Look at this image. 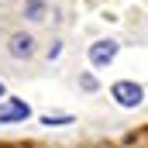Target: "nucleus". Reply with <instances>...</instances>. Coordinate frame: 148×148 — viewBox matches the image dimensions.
I'll return each instance as SVG.
<instances>
[{
  "label": "nucleus",
  "mask_w": 148,
  "mask_h": 148,
  "mask_svg": "<svg viewBox=\"0 0 148 148\" xmlns=\"http://www.w3.org/2000/svg\"><path fill=\"white\" fill-rule=\"evenodd\" d=\"M24 17L41 21V17H45V0H28V7H24Z\"/></svg>",
  "instance_id": "39448f33"
},
{
  "label": "nucleus",
  "mask_w": 148,
  "mask_h": 148,
  "mask_svg": "<svg viewBox=\"0 0 148 148\" xmlns=\"http://www.w3.org/2000/svg\"><path fill=\"white\" fill-rule=\"evenodd\" d=\"M0 97H3V83H0Z\"/></svg>",
  "instance_id": "0eeeda50"
},
{
  "label": "nucleus",
  "mask_w": 148,
  "mask_h": 148,
  "mask_svg": "<svg viewBox=\"0 0 148 148\" xmlns=\"http://www.w3.org/2000/svg\"><path fill=\"white\" fill-rule=\"evenodd\" d=\"M69 121H73L69 114H62V117H52V114H48V117H41V124H48V127H52V124H69Z\"/></svg>",
  "instance_id": "423d86ee"
},
{
  "label": "nucleus",
  "mask_w": 148,
  "mask_h": 148,
  "mask_svg": "<svg viewBox=\"0 0 148 148\" xmlns=\"http://www.w3.org/2000/svg\"><path fill=\"white\" fill-rule=\"evenodd\" d=\"M7 52H10L14 59H31V55H35V38H31V35H24V31H17V35H10Z\"/></svg>",
  "instance_id": "f03ea898"
},
{
  "label": "nucleus",
  "mask_w": 148,
  "mask_h": 148,
  "mask_svg": "<svg viewBox=\"0 0 148 148\" xmlns=\"http://www.w3.org/2000/svg\"><path fill=\"white\" fill-rule=\"evenodd\" d=\"M110 97L121 103V107H138V103H141V97H145V90H141L138 83H131V79H121V83H114Z\"/></svg>",
  "instance_id": "f257e3e1"
},
{
  "label": "nucleus",
  "mask_w": 148,
  "mask_h": 148,
  "mask_svg": "<svg viewBox=\"0 0 148 148\" xmlns=\"http://www.w3.org/2000/svg\"><path fill=\"white\" fill-rule=\"evenodd\" d=\"M31 110H28V103L24 100H10V103H3L0 107V124H10V121H28Z\"/></svg>",
  "instance_id": "7ed1b4c3"
},
{
  "label": "nucleus",
  "mask_w": 148,
  "mask_h": 148,
  "mask_svg": "<svg viewBox=\"0 0 148 148\" xmlns=\"http://www.w3.org/2000/svg\"><path fill=\"white\" fill-rule=\"evenodd\" d=\"M114 55H117V41H110V38H107V41H97V45L90 48V62H93V66H107Z\"/></svg>",
  "instance_id": "20e7f679"
}]
</instances>
